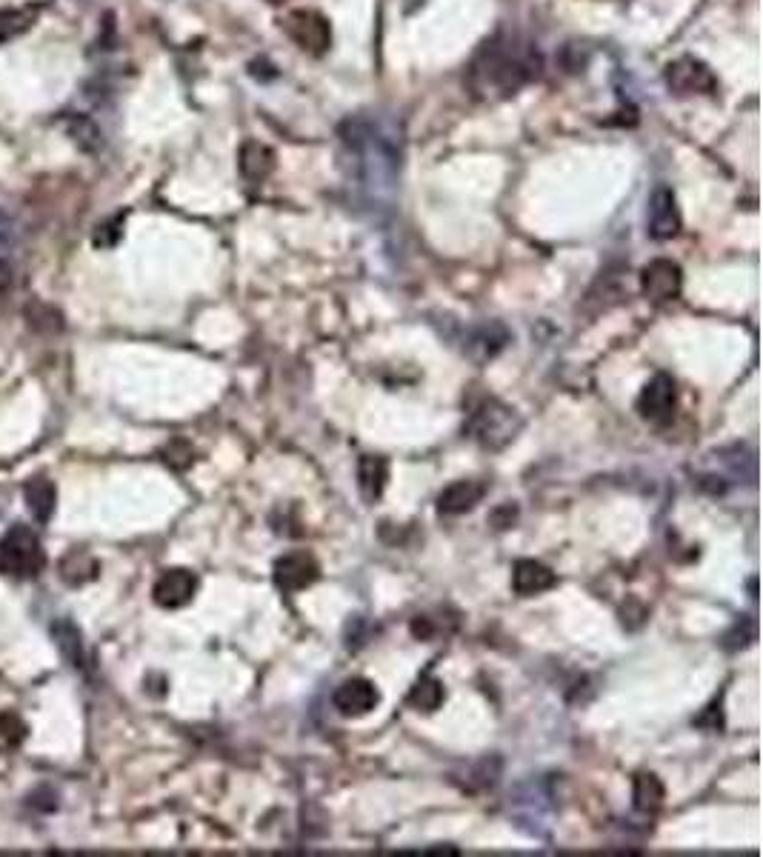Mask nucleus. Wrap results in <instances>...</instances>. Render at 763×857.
I'll use <instances>...</instances> for the list:
<instances>
[{
  "instance_id": "423d86ee",
  "label": "nucleus",
  "mask_w": 763,
  "mask_h": 857,
  "mask_svg": "<svg viewBox=\"0 0 763 857\" xmlns=\"http://www.w3.org/2000/svg\"><path fill=\"white\" fill-rule=\"evenodd\" d=\"M669 92L675 95H715L718 92V78L715 72L698 58H678L672 60L663 72Z\"/></svg>"
},
{
  "instance_id": "f3484780",
  "label": "nucleus",
  "mask_w": 763,
  "mask_h": 857,
  "mask_svg": "<svg viewBox=\"0 0 763 857\" xmlns=\"http://www.w3.org/2000/svg\"><path fill=\"white\" fill-rule=\"evenodd\" d=\"M23 500L32 512V518L38 523H49L55 515V503H58V489L46 475H32L23 483Z\"/></svg>"
},
{
  "instance_id": "9d476101",
  "label": "nucleus",
  "mask_w": 763,
  "mask_h": 857,
  "mask_svg": "<svg viewBox=\"0 0 763 857\" xmlns=\"http://www.w3.org/2000/svg\"><path fill=\"white\" fill-rule=\"evenodd\" d=\"M335 709L343 718H363L369 715L378 703H381V692L375 689V683L366 678L343 680L341 686L335 689Z\"/></svg>"
},
{
  "instance_id": "5701e85b",
  "label": "nucleus",
  "mask_w": 763,
  "mask_h": 857,
  "mask_svg": "<svg viewBox=\"0 0 763 857\" xmlns=\"http://www.w3.org/2000/svg\"><path fill=\"white\" fill-rule=\"evenodd\" d=\"M38 20V6H23V9H0V43L15 40L23 35L32 23Z\"/></svg>"
},
{
  "instance_id": "b1692460",
  "label": "nucleus",
  "mask_w": 763,
  "mask_h": 857,
  "mask_svg": "<svg viewBox=\"0 0 763 857\" xmlns=\"http://www.w3.org/2000/svg\"><path fill=\"white\" fill-rule=\"evenodd\" d=\"M409 703H412L418 712H435V709L443 703V683L426 675V678H421L415 686H412V692H409Z\"/></svg>"
},
{
  "instance_id": "1a4fd4ad",
  "label": "nucleus",
  "mask_w": 763,
  "mask_h": 857,
  "mask_svg": "<svg viewBox=\"0 0 763 857\" xmlns=\"http://www.w3.org/2000/svg\"><path fill=\"white\" fill-rule=\"evenodd\" d=\"M272 575H275V586L281 592H301L321 578V566L306 552H292V555H283V558L275 560Z\"/></svg>"
},
{
  "instance_id": "f257e3e1",
  "label": "nucleus",
  "mask_w": 763,
  "mask_h": 857,
  "mask_svg": "<svg viewBox=\"0 0 763 857\" xmlns=\"http://www.w3.org/2000/svg\"><path fill=\"white\" fill-rule=\"evenodd\" d=\"M349 180L366 200L381 203L398 189L403 160V132L395 120L383 115H349L338 129Z\"/></svg>"
},
{
  "instance_id": "9b49d317",
  "label": "nucleus",
  "mask_w": 763,
  "mask_h": 857,
  "mask_svg": "<svg viewBox=\"0 0 763 857\" xmlns=\"http://www.w3.org/2000/svg\"><path fill=\"white\" fill-rule=\"evenodd\" d=\"M675 403H678L675 380L669 378V375H655L643 386L641 398H638V412H641V418L661 423V420L672 418Z\"/></svg>"
},
{
  "instance_id": "2eb2a0df",
  "label": "nucleus",
  "mask_w": 763,
  "mask_h": 857,
  "mask_svg": "<svg viewBox=\"0 0 763 857\" xmlns=\"http://www.w3.org/2000/svg\"><path fill=\"white\" fill-rule=\"evenodd\" d=\"M486 495V486L478 480H455L452 486H446L438 498V512L441 515H463L472 512L481 498Z\"/></svg>"
},
{
  "instance_id": "a211bd4d",
  "label": "nucleus",
  "mask_w": 763,
  "mask_h": 857,
  "mask_svg": "<svg viewBox=\"0 0 763 857\" xmlns=\"http://www.w3.org/2000/svg\"><path fill=\"white\" fill-rule=\"evenodd\" d=\"M386 483H389V460L378 458V455H363L358 463V486H361L363 498L375 503L383 495Z\"/></svg>"
},
{
  "instance_id": "39448f33",
  "label": "nucleus",
  "mask_w": 763,
  "mask_h": 857,
  "mask_svg": "<svg viewBox=\"0 0 763 857\" xmlns=\"http://www.w3.org/2000/svg\"><path fill=\"white\" fill-rule=\"evenodd\" d=\"M283 32L306 55H323L332 43V26L329 20L312 12V9H295L283 20Z\"/></svg>"
},
{
  "instance_id": "20e7f679",
  "label": "nucleus",
  "mask_w": 763,
  "mask_h": 857,
  "mask_svg": "<svg viewBox=\"0 0 763 857\" xmlns=\"http://www.w3.org/2000/svg\"><path fill=\"white\" fill-rule=\"evenodd\" d=\"M43 569H46V555H43L41 538L23 523L9 526V532L0 538V575L32 580L38 578Z\"/></svg>"
},
{
  "instance_id": "f8f14e48",
  "label": "nucleus",
  "mask_w": 763,
  "mask_h": 857,
  "mask_svg": "<svg viewBox=\"0 0 763 857\" xmlns=\"http://www.w3.org/2000/svg\"><path fill=\"white\" fill-rule=\"evenodd\" d=\"M195 592H198V578L189 569H166L152 589V598L163 609H181L195 598Z\"/></svg>"
},
{
  "instance_id": "6ab92c4d",
  "label": "nucleus",
  "mask_w": 763,
  "mask_h": 857,
  "mask_svg": "<svg viewBox=\"0 0 763 857\" xmlns=\"http://www.w3.org/2000/svg\"><path fill=\"white\" fill-rule=\"evenodd\" d=\"M98 578V560L92 558L89 552L83 549H75L69 555L61 558V580L69 583V586H83L89 580Z\"/></svg>"
},
{
  "instance_id": "dca6fc26",
  "label": "nucleus",
  "mask_w": 763,
  "mask_h": 857,
  "mask_svg": "<svg viewBox=\"0 0 763 857\" xmlns=\"http://www.w3.org/2000/svg\"><path fill=\"white\" fill-rule=\"evenodd\" d=\"M238 166H241L243 178L258 186L275 172V152L261 140H246L238 152Z\"/></svg>"
},
{
  "instance_id": "a878e982",
  "label": "nucleus",
  "mask_w": 763,
  "mask_h": 857,
  "mask_svg": "<svg viewBox=\"0 0 763 857\" xmlns=\"http://www.w3.org/2000/svg\"><path fill=\"white\" fill-rule=\"evenodd\" d=\"M121 229H123V215H118V218H109L106 223H101L98 229H95V246H101V249H109V246H115L118 240H121Z\"/></svg>"
},
{
  "instance_id": "aec40b11",
  "label": "nucleus",
  "mask_w": 763,
  "mask_h": 857,
  "mask_svg": "<svg viewBox=\"0 0 763 857\" xmlns=\"http://www.w3.org/2000/svg\"><path fill=\"white\" fill-rule=\"evenodd\" d=\"M52 638H55V643H58V649H61V655L72 666H78L81 669L83 666V640H81V632H78V626L72 623V620H55L52 623Z\"/></svg>"
},
{
  "instance_id": "cd10ccee",
  "label": "nucleus",
  "mask_w": 763,
  "mask_h": 857,
  "mask_svg": "<svg viewBox=\"0 0 763 857\" xmlns=\"http://www.w3.org/2000/svg\"><path fill=\"white\" fill-rule=\"evenodd\" d=\"M269 3H281V0H269Z\"/></svg>"
},
{
  "instance_id": "6e6552de",
  "label": "nucleus",
  "mask_w": 763,
  "mask_h": 857,
  "mask_svg": "<svg viewBox=\"0 0 763 857\" xmlns=\"http://www.w3.org/2000/svg\"><path fill=\"white\" fill-rule=\"evenodd\" d=\"M683 272L675 260L658 258L646 263L641 272V289L649 300H675L681 295Z\"/></svg>"
},
{
  "instance_id": "0eeeda50",
  "label": "nucleus",
  "mask_w": 763,
  "mask_h": 857,
  "mask_svg": "<svg viewBox=\"0 0 763 857\" xmlns=\"http://www.w3.org/2000/svg\"><path fill=\"white\" fill-rule=\"evenodd\" d=\"M646 232L655 240H672L681 232L678 198L669 186H658L646 203Z\"/></svg>"
},
{
  "instance_id": "bb28decb",
  "label": "nucleus",
  "mask_w": 763,
  "mask_h": 857,
  "mask_svg": "<svg viewBox=\"0 0 763 857\" xmlns=\"http://www.w3.org/2000/svg\"><path fill=\"white\" fill-rule=\"evenodd\" d=\"M15 238H18V226H15V220L9 218V215L0 209V255H6V252L15 246Z\"/></svg>"
},
{
  "instance_id": "f03ea898",
  "label": "nucleus",
  "mask_w": 763,
  "mask_h": 857,
  "mask_svg": "<svg viewBox=\"0 0 763 857\" xmlns=\"http://www.w3.org/2000/svg\"><path fill=\"white\" fill-rule=\"evenodd\" d=\"M538 72H541V58L532 43L498 35L483 43L481 52L469 63L466 83L483 100L509 98L529 80L538 78Z\"/></svg>"
},
{
  "instance_id": "4468645a",
  "label": "nucleus",
  "mask_w": 763,
  "mask_h": 857,
  "mask_svg": "<svg viewBox=\"0 0 763 857\" xmlns=\"http://www.w3.org/2000/svg\"><path fill=\"white\" fill-rule=\"evenodd\" d=\"M558 583L555 572L549 566H543L538 560H518L515 569H512V589L521 595V598H532V595H541L546 589H552Z\"/></svg>"
},
{
  "instance_id": "7ed1b4c3",
  "label": "nucleus",
  "mask_w": 763,
  "mask_h": 857,
  "mask_svg": "<svg viewBox=\"0 0 763 857\" xmlns=\"http://www.w3.org/2000/svg\"><path fill=\"white\" fill-rule=\"evenodd\" d=\"M518 432H521V418L515 415L512 406H506L498 398H483L478 406H472V415L466 420V435L492 452L512 443Z\"/></svg>"
},
{
  "instance_id": "4be33fe9",
  "label": "nucleus",
  "mask_w": 763,
  "mask_h": 857,
  "mask_svg": "<svg viewBox=\"0 0 763 857\" xmlns=\"http://www.w3.org/2000/svg\"><path fill=\"white\" fill-rule=\"evenodd\" d=\"M663 783L655 775H638L635 778V809L643 815H655L663 806Z\"/></svg>"
},
{
  "instance_id": "412c9836",
  "label": "nucleus",
  "mask_w": 763,
  "mask_h": 857,
  "mask_svg": "<svg viewBox=\"0 0 763 857\" xmlns=\"http://www.w3.org/2000/svg\"><path fill=\"white\" fill-rule=\"evenodd\" d=\"M66 135L75 140L83 152H98L103 143L98 123L92 118H86V115H69L66 118Z\"/></svg>"
},
{
  "instance_id": "ddd939ff",
  "label": "nucleus",
  "mask_w": 763,
  "mask_h": 857,
  "mask_svg": "<svg viewBox=\"0 0 763 857\" xmlns=\"http://www.w3.org/2000/svg\"><path fill=\"white\" fill-rule=\"evenodd\" d=\"M509 340V332L503 329L501 323L489 320V323H481L475 326L469 335H466V343H463V352L475 363H483V360H492Z\"/></svg>"
},
{
  "instance_id": "393cba45",
  "label": "nucleus",
  "mask_w": 763,
  "mask_h": 857,
  "mask_svg": "<svg viewBox=\"0 0 763 857\" xmlns=\"http://www.w3.org/2000/svg\"><path fill=\"white\" fill-rule=\"evenodd\" d=\"M23 735H26V729H23V723L15 715H3L0 718V752L3 749H15L23 740Z\"/></svg>"
}]
</instances>
